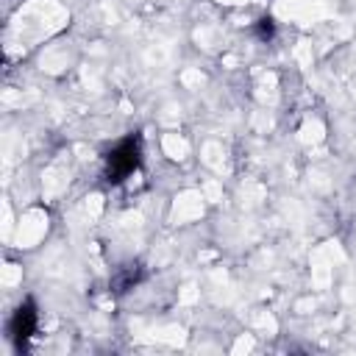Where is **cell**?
Returning a JSON list of instances; mask_svg holds the SVG:
<instances>
[{"label": "cell", "mask_w": 356, "mask_h": 356, "mask_svg": "<svg viewBox=\"0 0 356 356\" xmlns=\"http://www.w3.org/2000/svg\"><path fill=\"white\" fill-rule=\"evenodd\" d=\"M108 167H111V172L117 175L114 181H122V178H128V175L134 172V167H136V145H134V139L122 142V145L111 153Z\"/></svg>", "instance_id": "cell-1"}]
</instances>
